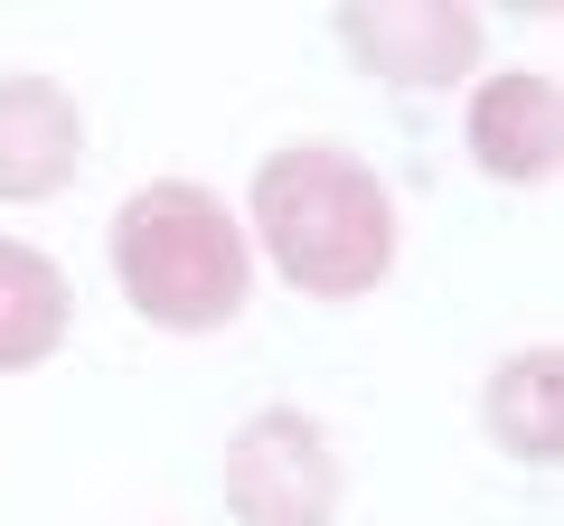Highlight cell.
Returning a JSON list of instances; mask_svg holds the SVG:
<instances>
[{"label":"cell","mask_w":564,"mask_h":526,"mask_svg":"<svg viewBox=\"0 0 564 526\" xmlns=\"http://www.w3.org/2000/svg\"><path fill=\"white\" fill-rule=\"evenodd\" d=\"M329 39H339L377 85L433 95V85H462L470 66H480L489 29H480V10H452V0H433V10L386 0V10H329Z\"/></svg>","instance_id":"4"},{"label":"cell","mask_w":564,"mask_h":526,"mask_svg":"<svg viewBox=\"0 0 564 526\" xmlns=\"http://www.w3.org/2000/svg\"><path fill=\"white\" fill-rule=\"evenodd\" d=\"M245 244H263L282 283L302 302H358L395 273V198L386 179L339 142H282L254 161L245 198Z\"/></svg>","instance_id":"1"},{"label":"cell","mask_w":564,"mask_h":526,"mask_svg":"<svg viewBox=\"0 0 564 526\" xmlns=\"http://www.w3.org/2000/svg\"><path fill=\"white\" fill-rule=\"evenodd\" d=\"M85 169V113L57 76H0V198H66Z\"/></svg>","instance_id":"5"},{"label":"cell","mask_w":564,"mask_h":526,"mask_svg":"<svg viewBox=\"0 0 564 526\" xmlns=\"http://www.w3.org/2000/svg\"><path fill=\"white\" fill-rule=\"evenodd\" d=\"M555 76H536V66H518V76H489L480 95H470V161L489 169V179L508 188H536L555 179Z\"/></svg>","instance_id":"6"},{"label":"cell","mask_w":564,"mask_h":526,"mask_svg":"<svg viewBox=\"0 0 564 526\" xmlns=\"http://www.w3.org/2000/svg\"><path fill=\"white\" fill-rule=\"evenodd\" d=\"M480 432L518 470H555V451H564V358H555V348H518V358L489 366Z\"/></svg>","instance_id":"7"},{"label":"cell","mask_w":564,"mask_h":526,"mask_svg":"<svg viewBox=\"0 0 564 526\" xmlns=\"http://www.w3.org/2000/svg\"><path fill=\"white\" fill-rule=\"evenodd\" d=\"M104 254H113L122 302L170 339H217L254 302V244H245L236 207L198 179L132 188L113 207V226H104Z\"/></svg>","instance_id":"2"},{"label":"cell","mask_w":564,"mask_h":526,"mask_svg":"<svg viewBox=\"0 0 564 526\" xmlns=\"http://www.w3.org/2000/svg\"><path fill=\"white\" fill-rule=\"evenodd\" d=\"M66 329H76V283H66L39 244L0 235V376L47 366L66 348Z\"/></svg>","instance_id":"8"},{"label":"cell","mask_w":564,"mask_h":526,"mask_svg":"<svg viewBox=\"0 0 564 526\" xmlns=\"http://www.w3.org/2000/svg\"><path fill=\"white\" fill-rule=\"evenodd\" d=\"M348 507V461L321 414L263 405L226 442V517L236 526H339Z\"/></svg>","instance_id":"3"}]
</instances>
